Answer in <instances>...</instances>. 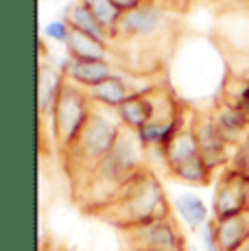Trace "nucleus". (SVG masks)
<instances>
[{"instance_id": "f257e3e1", "label": "nucleus", "mask_w": 249, "mask_h": 251, "mask_svg": "<svg viewBox=\"0 0 249 251\" xmlns=\"http://www.w3.org/2000/svg\"><path fill=\"white\" fill-rule=\"evenodd\" d=\"M171 214H173V201H169L160 179L151 168H145L140 175L124 183L116 199L103 207V219H107L123 231L171 219Z\"/></svg>"}, {"instance_id": "f03ea898", "label": "nucleus", "mask_w": 249, "mask_h": 251, "mask_svg": "<svg viewBox=\"0 0 249 251\" xmlns=\"http://www.w3.org/2000/svg\"><path fill=\"white\" fill-rule=\"evenodd\" d=\"M123 129L124 127H123L121 118H118V114L114 109L94 107V112L90 116L85 129L81 131V136L76 138L73 149L66 151L70 155V162L75 166H79L81 171H88V175H90L112 153V149L116 147L118 138H121Z\"/></svg>"}, {"instance_id": "7ed1b4c3", "label": "nucleus", "mask_w": 249, "mask_h": 251, "mask_svg": "<svg viewBox=\"0 0 249 251\" xmlns=\"http://www.w3.org/2000/svg\"><path fill=\"white\" fill-rule=\"evenodd\" d=\"M162 162H164L166 171L173 179L188 183V186H197L203 188L212 181L214 173L208 168V164L203 162L199 151V142L197 136L193 131V118H190V125L184 127L177 136L166 144L160 151Z\"/></svg>"}, {"instance_id": "20e7f679", "label": "nucleus", "mask_w": 249, "mask_h": 251, "mask_svg": "<svg viewBox=\"0 0 249 251\" xmlns=\"http://www.w3.org/2000/svg\"><path fill=\"white\" fill-rule=\"evenodd\" d=\"M97 105L92 103L88 90L79 88L73 81H66L64 92L59 96V103L52 114V138H55L57 147L61 151H70L76 138L81 136V131L85 129L90 116H92Z\"/></svg>"}, {"instance_id": "39448f33", "label": "nucleus", "mask_w": 249, "mask_h": 251, "mask_svg": "<svg viewBox=\"0 0 249 251\" xmlns=\"http://www.w3.org/2000/svg\"><path fill=\"white\" fill-rule=\"evenodd\" d=\"M193 131H195V136H197L201 157H203V162L208 164L210 171L223 173L225 168H229L236 147L223 136L219 125L214 123L212 114L193 116Z\"/></svg>"}, {"instance_id": "423d86ee", "label": "nucleus", "mask_w": 249, "mask_h": 251, "mask_svg": "<svg viewBox=\"0 0 249 251\" xmlns=\"http://www.w3.org/2000/svg\"><path fill=\"white\" fill-rule=\"evenodd\" d=\"M249 212V179L234 168H225L214 186L212 219L223 221Z\"/></svg>"}, {"instance_id": "0eeeda50", "label": "nucleus", "mask_w": 249, "mask_h": 251, "mask_svg": "<svg viewBox=\"0 0 249 251\" xmlns=\"http://www.w3.org/2000/svg\"><path fill=\"white\" fill-rule=\"evenodd\" d=\"M124 236L131 251H188V243L171 219L127 229Z\"/></svg>"}, {"instance_id": "6e6552de", "label": "nucleus", "mask_w": 249, "mask_h": 251, "mask_svg": "<svg viewBox=\"0 0 249 251\" xmlns=\"http://www.w3.org/2000/svg\"><path fill=\"white\" fill-rule=\"evenodd\" d=\"M166 22V13L155 0H147L133 11H127L121 20L116 37L123 40H149L162 31Z\"/></svg>"}, {"instance_id": "1a4fd4ad", "label": "nucleus", "mask_w": 249, "mask_h": 251, "mask_svg": "<svg viewBox=\"0 0 249 251\" xmlns=\"http://www.w3.org/2000/svg\"><path fill=\"white\" fill-rule=\"evenodd\" d=\"M157 96H160V85H151V88L129 96L121 107L116 109L123 127L131 129V131H136V133L140 131V129H145L157 112Z\"/></svg>"}, {"instance_id": "9d476101", "label": "nucleus", "mask_w": 249, "mask_h": 251, "mask_svg": "<svg viewBox=\"0 0 249 251\" xmlns=\"http://www.w3.org/2000/svg\"><path fill=\"white\" fill-rule=\"evenodd\" d=\"M66 81H68L66 75L52 61L50 64L40 61V68H37V112H40L42 120H52Z\"/></svg>"}, {"instance_id": "9b49d317", "label": "nucleus", "mask_w": 249, "mask_h": 251, "mask_svg": "<svg viewBox=\"0 0 249 251\" xmlns=\"http://www.w3.org/2000/svg\"><path fill=\"white\" fill-rule=\"evenodd\" d=\"M136 92H142V90L138 88V85H133L131 81H129V76H124L123 72H116L112 79L103 81L97 88L88 90V94L97 107L114 109V112H116L124 100H127L129 96H133Z\"/></svg>"}, {"instance_id": "f8f14e48", "label": "nucleus", "mask_w": 249, "mask_h": 251, "mask_svg": "<svg viewBox=\"0 0 249 251\" xmlns=\"http://www.w3.org/2000/svg\"><path fill=\"white\" fill-rule=\"evenodd\" d=\"M214 123L219 125V129L223 131V136L238 147L247 136H249V114L243 112L241 107L227 103V100H217L212 112Z\"/></svg>"}, {"instance_id": "ddd939ff", "label": "nucleus", "mask_w": 249, "mask_h": 251, "mask_svg": "<svg viewBox=\"0 0 249 251\" xmlns=\"http://www.w3.org/2000/svg\"><path fill=\"white\" fill-rule=\"evenodd\" d=\"M173 212L179 216V221L186 225L190 231H201L205 223H210V214L212 207H208V203L203 201V197L197 195L193 190H184L177 192L173 199Z\"/></svg>"}, {"instance_id": "4468645a", "label": "nucleus", "mask_w": 249, "mask_h": 251, "mask_svg": "<svg viewBox=\"0 0 249 251\" xmlns=\"http://www.w3.org/2000/svg\"><path fill=\"white\" fill-rule=\"evenodd\" d=\"M64 20L68 22L75 31L85 33V35L103 42V44H109V42L114 40L112 33H109L107 28L97 20V16L90 11V7H88L85 0H73V2L64 9Z\"/></svg>"}, {"instance_id": "2eb2a0df", "label": "nucleus", "mask_w": 249, "mask_h": 251, "mask_svg": "<svg viewBox=\"0 0 249 251\" xmlns=\"http://www.w3.org/2000/svg\"><path fill=\"white\" fill-rule=\"evenodd\" d=\"M217 243L221 251H238L249 245V212L238 216H229L223 221H214Z\"/></svg>"}, {"instance_id": "dca6fc26", "label": "nucleus", "mask_w": 249, "mask_h": 251, "mask_svg": "<svg viewBox=\"0 0 249 251\" xmlns=\"http://www.w3.org/2000/svg\"><path fill=\"white\" fill-rule=\"evenodd\" d=\"M116 75L114 66L109 64V59L105 61H81V59H73L68 72H66V79L76 83L83 90H92L99 83L112 79Z\"/></svg>"}, {"instance_id": "f3484780", "label": "nucleus", "mask_w": 249, "mask_h": 251, "mask_svg": "<svg viewBox=\"0 0 249 251\" xmlns=\"http://www.w3.org/2000/svg\"><path fill=\"white\" fill-rule=\"evenodd\" d=\"M64 48L68 57L81 61H105L109 57V44H103V42L94 40L81 31H75V28L70 31V37Z\"/></svg>"}, {"instance_id": "a211bd4d", "label": "nucleus", "mask_w": 249, "mask_h": 251, "mask_svg": "<svg viewBox=\"0 0 249 251\" xmlns=\"http://www.w3.org/2000/svg\"><path fill=\"white\" fill-rule=\"evenodd\" d=\"M85 2H88L90 11L97 16V20L103 24V26L112 33L114 40H116L118 26H121V20H123L124 13L112 2V0H85Z\"/></svg>"}, {"instance_id": "6ab92c4d", "label": "nucleus", "mask_w": 249, "mask_h": 251, "mask_svg": "<svg viewBox=\"0 0 249 251\" xmlns=\"http://www.w3.org/2000/svg\"><path fill=\"white\" fill-rule=\"evenodd\" d=\"M223 100L241 107L243 112L249 114V79H234L229 83H225L223 88Z\"/></svg>"}, {"instance_id": "aec40b11", "label": "nucleus", "mask_w": 249, "mask_h": 251, "mask_svg": "<svg viewBox=\"0 0 249 251\" xmlns=\"http://www.w3.org/2000/svg\"><path fill=\"white\" fill-rule=\"evenodd\" d=\"M70 24L64 20V18H59V20H50L49 24L44 26V37H49L50 42H55V44H61L66 46V42H68L70 37Z\"/></svg>"}, {"instance_id": "412c9836", "label": "nucleus", "mask_w": 249, "mask_h": 251, "mask_svg": "<svg viewBox=\"0 0 249 251\" xmlns=\"http://www.w3.org/2000/svg\"><path fill=\"white\" fill-rule=\"evenodd\" d=\"M229 168L238 171L243 177H247V179H249V136L236 147V151H234V157H232V164H229Z\"/></svg>"}, {"instance_id": "4be33fe9", "label": "nucleus", "mask_w": 249, "mask_h": 251, "mask_svg": "<svg viewBox=\"0 0 249 251\" xmlns=\"http://www.w3.org/2000/svg\"><path fill=\"white\" fill-rule=\"evenodd\" d=\"M114 4H116L118 9H121L123 13H127V11H133V9H138L140 4H145L147 0H112Z\"/></svg>"}, {"instance_id": "5701e85b", "label": "nucleus", "mask_w": 249, "mask_h": 251, "mask_svg": "<svg viewBox=\"0 0 249 251\" xmlns=\"http://www.w3.org/2000/svg\"><path fill=\"white\" fill-rule=\"evenodd\" d=\"M234 79H249V59H247V68L241 72V75H236Z\"/></svg>"}, {"instance_id": "b1692460", "label": "nucleus", "mask_w": 249, "mask_h": 251, "mask_svg": "<svg viewBox=\"0 0 249 251\" xmlns=\"http://www.w3.org/2000/svg\"><path fill=\"white\" fill-rule=\"evenodd\" d=\"M188 251H201V247H197V245H188Z\"/></svg>"}, {"instance_id": "393cba45", "label": "nucleus", "mask_w": 249, "mask_h": 251, "mask_svg": "<svg viewBox=\"0 0 249 251\" xmlns=\"http://www.w3.org/2000/svg\"><path fill=\"white\" fill-rule=\"evenodd\" d=\"M238 251H249V245H247V247H243V249H238Z\"/></svg>"}]
</instances>
